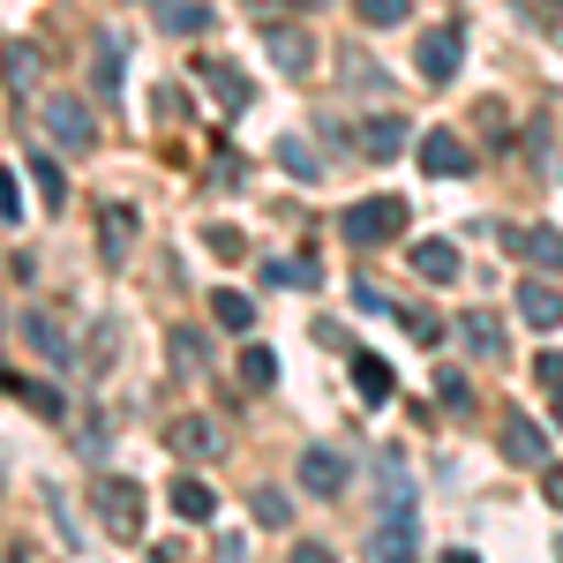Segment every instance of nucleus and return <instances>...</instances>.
<instances>
[{
  "label": "nucleus",
  "mask_w": 563,
  "mask_h": 563,
  "mask_svg": "<svg viewBox=\"0 0 563 563\" xmlns=\"http://www.w3.org/2000/svg\"><path fill=\"white\" fill-rule=\"evenodd\" d=\"M174 368H180V376L211 368V339H203V331H174Z\"/></svg>",
  "instance_id": "5701e85b"
},
{
  "label": "nucleus",
  "mask_w": 563,
  "mask_h": 563,
  "mask_svg": "<svg viewBox=\"0 0 563 563\" xmlns=\"http://www.w3.org/2000/svg\"><path fill=\"white\" fill-rule=\"evenodd\" d=\"M158 23H166L174 38H196V31H211V0H166Z\"/></svg>",
  "instance_id": "6ab92c4d"
},
{
  "label": "nucleus",
  "mask_w": 563,
  "mask_h": 563,
  "mask_svg": "<svg viewBox=\"0 0 563 563\" xmlns=\"http://www.w3.org/2000/svg\"><path fill=\"white\" fill-rule=\"evenodd\" d=\"M368 556L376 563H413L421 556V526H413V504H390L384 526L368 533Z\"/></svg>",
  "instance_id": "7ed1b4c3"
},
{
  "label": "nucleus",
  "mask_w": 563,
  "mask_h": 563,
  "mask_svg": "<svg viewBox=\"0 0 563 563\" xmlns=\"http://www.w3.org/2000/svg\"><path fill=\"white\" fill-rule=\"evenodd\" d=\"M211 256H241V233L233 225H211Z\"/></svg>",
  "instance_id": "c9c22d12"
},
{
  "label": "nucleus",
  "mask_w": 563,
  "mask_h": 563,
  "mask_svg": "<svg viewBox=\"0 0 563 563\" xmlns=\"http://www.w3.org/2000/svg\"><path fill=\"white\" fill-rule=\"evenodd\" d=\"M421 174H435V180H466L474 174V151L459 143L451 129H429L421 135Z\"/></svg>",
  "instance_id": "423d86ee"
},
{
  "label": "nucleus",
  "mask_w": 563,
  "mask_h": 563,
  "mask_svg": "<svg viewBox=\"0 0 563 563\" xmlns=\"http://www.w3.org/2000/svg\"><path fill=\"white\" fill-rule=\"evenodd\" d=\"M301 8H331V0H301Z\"/></svg>",
  "instance_id": "79ce46f5"
},
{
  "label": "nucleus",
  "mask_w": 563,
  "mask_h": 563,
  "mask_svg": "<svg viewBox=\"0 0 563 563\" xmlns=\"http://www.w3.org/2000/svg\"><path fill=\"white\" fill-rule=\"evenodd\" d=\"M346 481H353V466L339 459V451H323V443L301 451V488H308V496H339Z\"/></svg>",
  "instance_id": "6e6552de"
},
{
  "label": "nucleus",
  "mask_w": 563,
  "mask_h": 563,
  "mask_svg": "<svg viewBox=\"0 0 563 563\" xmlns=\"http://www.w3.org/2000/svg\"><path fill=\"white\" fill-rule=\"evenodd\" d=\"M353 8H361V23H368V31H390V23H406V15H413V0H353Z\"/></svg>",
  "instance_id": "b1692460"
},
{
  "label": "nucleus",
  "mask_w": 563,
  "mask_h": 563,
  "mask_svg": "<svg viewBox=\"0 0 563 563\" xmlns=\"http://www.w3.org/2000/svg\"><path fill=\"white\" fill-rule=\"evenodd\" d=\"M413 271L443 286V278H459V249L451 241H413Z\"/></svg>",
  "instance_id": "aec40b11"
},
{
  "label": "nucleus",
  "mask_w": 563,
  "mask_h": 563,
  "mask_svg": "<svg viewBox=\"0 0 563 563\" xmlns=\"http://www.w3.org/2000/svg\"><path fill=\"white\" fill-rule=\"evenodd\" d=\"M353 151H361V158H398V151H406V121H398V113L361 121V129H353Z\"/></svg>",
  "instance_id": "1a4fd4ad"
},
{
  "label": "nucleus",
  "mask_w": 563,
  "mask_h": 563,
  "mask_svg": "<svg viewBox=\"0 0 563 563\" xmlns=\"http://www.w3.org/2000/svg\"><path fill=\"white\" fill-rule=\"evenodd\" d=\"M294 563H339V556H331L323 541H294Z\"/></svg>",
  "instance_id": "e433bc0d"
},
{
  "label": "nucleus",
  "mask_w": 563,
  "mask_h": 563,
  "mask_svg": "<svg viewBox=\"0 0 563 563\" xmlns=\"http://www.w3.org/2000/svg\"><path fill=\"white\" fill-rule=\"evenodd\" d=\"M166 451H174V459H211V451H218V429L203 421V413H180L174 429H166Z\"/></svg>",
  "instance_id": "ddd939ff"
},
{
  "label": "nucleus",
  "mask_w": 563,
  "mask_h": 563,
  "mask_svg": "<svg viewBox=\"0 0 563 563\" xmlns=\"http://www.w3.org/2000/svg\"><path fill=\"white\" fill-rule=\"evenodd\" d=\"M278 166H286V174H294V180H323V158L308 151L301 135H286V143H278Z\"/></svg>",
  "instance_id": "4be33fe9"
},
{
  "label": "nucleus",
  "mask_w": 563,
  "mask_h": 563,
  "mask_svg": "<svg viewBox=\"0 0 563 563\" xmlns=\"http://www.w3.org/2000/svg\"><path fill=\"white\" fill-rule=\"evenodd\" d=\"M174 511H180L188 526H203V519L218 511V488H211V481H196V474H180V481H174Z\"/></svg>",
  "instance_id": "f3484780"
},
{
  "label": "nucleus",
  "mask_w": 563,
  "mask_h": 563,
  "mask_svg": "<svg viewBox=\"0 0 563 563\" xmlns=\"http://www.w3.org/2000/svg\"><path fill=\"white\" fill-rule=\"evenodd\" d=\"M8 76H15V90L38 84V53H31V45H15V53H8Z\"/></svg>",
  "instance_id": "2f4dec72"
},
{
  "label": "nucleus",
  "mask_w": 563,
  "mask_h": 563,
  "mask_svg": "<svg viewBox=\"0 0 563 563\" xmlns=\"http://www.w3.org/2000/svg\"><path fill=\"white\" fill-rule=\"evenodd\" d=\"M31 180H38L45 211H60V203H68V180H60V166H53V158H31Z\"/></svg>",
  "instance_id": "a878e982"
},
{
  "label": "nucleus",
  "mask_w": 563,
  "mask_h": 563,
  "mask_svg": "<svg viewBox=\"0 0 563 563\" xmlns=\"http://www.w3.org/2000/svg\"><path fill=\"white\" fill-rule=\"evenodd\" d=\"M263 53H271L286 76H308V68H316V45H308L301 31H263Z\"/></svg>",
  "instance_id": "4468645a"
},
{
  "label": "nucleus",
  "mask_w": 563,
  "mask_h": 563,
  "mask_svg": "<svg viewBox=\"0 0 563 563\" xmlns=\"http://www.w3.org/2000/svg\"><path fill=\"white\" fill-rule=\"evenodd\" d=\"M459 339H466V353L488 361V353H504V323H496L488 308H466V316H459Z\"/></svg>",
  "instance_id": "dca6fc26"
},
{
  "label": "nucleus",
  "mask_w": 563,
  "mask_h": 563,
  "mask_svg": "<svg viewBox=\"0 0 563 563\" xmlns=\"http://www.w3.org/2000/svg\"><path fill=\"white\" fill-rule=\"evenodd\" d=\"M541 496H549V504L563 511V466H549V474H541Z\"/></svg>",
  "instance_id": "4c0bfd02"
},
{
  "label": "nucleus",
  "mask_w": 563,
  "mask_h": 563,
  "mask_svg": "<svg viewBox=\"0 0 563 563\" xmlns=\"http://www.w3.org/2000/svg\"><path fill=\"white\" fill-rule=\"evenodd\" d=\"M98 90H121V38H98Z\"/></svg>",
  "instance_id": "c85d7f7f"
},
{
  "label": "nucleus",
  "mask_w": 563,
  "mask_h": 563,
  "mask_svg": "<svg viewBox=\"0 0 563 563\" xmlns=\"http://www.w3.org/2000/svg\"><path fill=\"white\" fill-rule=\"evenodd\" d=\"M90 504H98L106 533H121V541H135L143 519H151V496H143V481H129V474H98L90 481Z\"/></svg>",
  "instance_id": "f257e3e1"
},
{
  "label": "nucleus",
  "mask_w": 563,
  "mask_h": 563,
  "mask_svg": "<svg viewBox=\"0 0 563 563\" xmlns=\"http://www.w3.org/2000/svg\"><path fill=\"white\" fill-rule=\"evenodd\" d=\"M98 249H106V263H129V249H135V211L129 203H106V211H98Z\"/></svg>",
  "instance_id": "9b49d317"
},
{
  "label": "nucleus",
  "mask_w": 563,
  "mask_h": 563,
  "mask_svg": "<svg viewBox=\"0 0 563 563\" xmlns=\"http://www.w3.org/2000/svg\"><path fill=\"white\" fill-rule=\"evenodd\" d=\"M249 511H256V526H286V519H294L286 488H256V496H249Z\"/></svg>",
  "instance_id": "bb28decb"
},
{
  "label": "nucleus",
  "mask_w": 563,
  "mask_h": 563,
  "mask_svg": "<svg viewBox=\"0 0 563 563\" xmlns=\"http://www.w3.org/2000/svg\"><path fill=\"white\" fill-rule=\"evenodd\" d=\"M549 413H556V429H563V390H556V398H549Z\"/></svg>",
  "instance_id": "58836bf2"
},
{
  "label": "nucleus",
  "mask_w": 563,
  "mask_h": 563,
  "mask_svg": "<svg viewBox=\"0 0 563 563\" xmlns=\"http://www.w3.org/2000/svg\"><path fill=\"white\" fill-rule=\"evenodd\" d=\"M406 203H398V196H361V203H353L346 211V241L353 249H390V241H406Z\"/></svg>",
  "instance_id": "f03ea898"
},
{
  "label": "nucleus",
  "mask_w": 563,
  "mask_h": 563,
  "mask_svg": "<svg viewBox=\"0 0 563 563\" xmlns=\"http://www.w3.org/2000/svg\"><path fill=\"white\" fill-rule=\"evenodd\" d=\"M496 443H504V459H511V466H541V459H549V429H541V421H526V413H504Z\"/></svg>",
  "instance_id": "0eeeda50"
},
{
  "label": "nucleus",
  "mask_w": 563,
  "mask_h": 563,
  "mask_svg": "<svg viewBox=\"0 0 563 563\" xmlns=\"http://www.w3.org/2000/svg\"><path fill=\"white\" fill-rule=\"evenodd\" d=\"M549 263H556V271H563V233H556V256H549Z\"/></svg>",
  "instance_id": "a19ab883"
},
{
  "label": "nucleus",
  "mask_w": 563,
  "mask_h": 563,
  "mask_svg": "<svg viewBox=\"0 0 563 563\" xmlns=\"http://www.w3.org/2000/svg\"><path fill=\"white\" fill-rule=\"evenodd\" d=\"M459 60H466V31H459V23L421 31V76H429V84H451V76H459Z\"/></svg>",
  "instance_id": "39448f33"
},
{
  "label": "nucleus",
  "mask_w": 563,
  "mask_h": 563,
  "mask_svg": "<svg viewBox=\"0 0 563 563\" xmlns=\"http://www.w3.org/2000/svg\"><path fill=\"white\" fill-rule=\"evenodd\" d=\"M271 286H316V263H263Z\"/></svg>",
  "instance_id": "c756f323"
},
{
  "label": "nucleus",
  "mask_w": 563,
  "mask_h": 563,
  "mask_svg": "<svg viewBox=\"0 0 563 563\" xmlns=\"http://www.w3.org/2000/svg\"><path fill=\"white\" fill-rule=\"evenodd\" d=\"M533 376H541L549 390H563V353H541V361H533Z\"/></svg>",
  "instance_id": "f704fd0d"
},
{
  "label": "nucleus",
  "mask_w": 563,
  "mask_h": 563,
  "mask_svg": "<svg viewBox=\"0 0 563 563\" xmlns=\"http://www.w3.org/2000/svg\"><path fill=\"white\" fill-rule=\"evenodd\" d=\"M15 398H23L38 421H60V390H53V384H15Z\"/></svg>",
  "instance_id": "cd10ccee"
},
{
  "label": "nucleus",
  "mask_w": 563,
  "mask_h": 563,
  "mask_svg": "<svg viewBox=\"0 0 563 563\" xmlns=\"http://www.w3.org/2000/svg\"><path fill=\"white\" fill-rule=\"evenodd\" d=\"M241 384H249V390H271V384H278V361H271V346H249V353H241Z\"/></svg>",
  "instance_id": "393cba45"
},
{
  "label": "nucleus",
  "mask_w": 563,
  "mask_h": 563,
  "mask_svg": "<svg viewBox=\"0 0 563 563\" xmlns=\"http://www.w3.org/2000/svg\"><path fill=\"white\" fill-rule=\"evenodd\" d=\"M0 218H23V188H15V174H0Z\"/></svg>",
  "instance_id": "72a5a7b5"
},
{
  "label": "nucleus",
  "mask_w": 563,
  "mask_h": 563,
  "mask_svg": "<svg viewBox=\"0 0 563 563\" xmlns=\"http://www.w3.org/2000/svg\"><path fill=\"white\" fill-rule=\"evenodd\" d=\"M211 316L225 323V331H249V323H256V301H249V294H233V286H218V294H211Z\"/></svg>",
  "instance_id": "412c9836"
},
{
  "label": "nucleus",
  "mask_w": 563,
  "mask_h": 563,
  "mask_svg": "<svg viewBox=\"0 0 563 563\" xmlns=\"http://www.w3.org/2000/svg\"><path fill=\"white\" fill-rule=\"evenodd\" d=\"M23 339H31V353H45L53 368H68L76 353H68V331L53 323V316H23Z\"/></svg>",
  "instance_id": "2eb2a0df"
},
{
  "label": "nucleus",
  "mask_w": 563,
  "mask_h": 563,
  "mask_svg": "<svg viewBox=\"0 0 563 563\" xmlns=\"http://www.w3.org/2000/svg\"><path fill=\"white\" fill-rule=\"evenodd\" d=\"M443 563H481V556H466V549H451V556H443Z\"/></svg>",
  "instance_id": "ea45409f"
},
{
  "label": "nucleus",
  "mask_w": 563,
  "mask_h": 563,
  "mask_svg": "<svg viewBox=\"0 0 563 563\" xmlns=\"http://www.w3.org/2000/svg\"><path fill=\"white\" fill-rule=\"evenodd\" d=\"M196 76H203V84L218 90V106H225V113H241V106H249V76H241L233 60H218V53H203V60H196Z\"/></svg>",
  "instance_id": "9d476101"
},
{
  "label": "nucleus",
  "mask_w": 563,
  "mask_h": 563,
  "mask_svg": "<svg viewBox=\"0 0 563 563\" xmlns=\"http://www.w3.org/2000/svg\"><path fill=\"white\" fill-rule=\"evenodd\" d=\"M519 316L533 323V331H556V323H563V294L549 286V278H526V286H519Z\"/></svg>",
  "instance_id": "f8f14e48"
},
{
  "label": "nucleus",
  "mask_w": 563,
  "mask_h": 563,
  "mask_svg": "<svg viewBox=\"0 0 563 563\" xmlns=\"http://www.w3.org/2000/svg\"><path fill=\"white\" fill-rule=\"evenodd\" d=\"M435 398H443L451 413H466V406H474V398H466V376H459V368H443V376H435Z\"/></svg>",
  "instance_id": "7c9ffc66"
},
{
  "label": "nucleus",
  "mask_w": 563,
  "mask_h": 563,
  "mask_svg": "<svg viewBox=\"0 0 563 563\" xmlns=\"http://www.w3.org/2000/svg\"><path fill=\"white\" fill-rule=\"evenodd\" d=\"M45 129H53V143H68V151H90L98 143V113H90L84 98H45Z\"/></svg>",
  "instance_id": "20e7f679"
},
{
  "label": "nucleus",
  "mask_w": 563,
  "mask_h": 563,
  "mask_svg": "<svg viewBox=\"0 0 563 563\" xmlns=\"http://www.w3.org/2000/svg\"><path fill=\"white\" fill-rule=\"evenodd\" d=\"M406 331H413V339H421V346H435V339H443V323H435L429 308H406Z\"/></svg>",
  "instance_id": "473e14b6"
},
{
  "label": "nucleus",
  "mask_w": 563,
  "mask_h": 563,
  "mask_svg": "<svg viewBox=\"0 0 563 563\" xmlns=\"http://www.w3.org/2000/svg\"><path fill=\"white\" fill-rule=\"evenodd\" d=\"M353 384H361L368 406H384L390 390H398V376H390V361H376V353H353Z\"/></svg>",
  "instance_id": "a211bd4d"
}]
</instances>
